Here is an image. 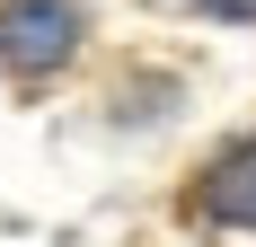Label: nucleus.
Returning a JSON list of instances; mask_svg holds the SVG:
<instances>
[{"mask_svg":"<svg viewBox=\"0 0 256 247\" xmlns=\"http://www.w3.org/2000/svg\"><path fill=\"white\" fill-rule=\"evenodd\" d=\"M80 44V9L71 0H9L0 9V71H18V80H44L62 71Z\"/></svg>","mask_w":256,"mask_h":247,"instance_id":"f257e3e1","label":"nucleus"},{"mask_svg":"<svg viewBox=\"0 0 256 247\" xmlns=\"http://www.w3.org/2000/svg\"><path fill=\"white\" fill-rule=\"evenodd\" d=\"M194 212H204V221H230V230H256V142L221 150V159L194 176Z\"/></svg>","mask_w":256,"mask_h":247,"instance_id":"f03ea898","label":"nucleus"},{"mask_svg":"<svg viewBox=\"0 0 256 247\" xmlns=\"http://www.w3.org/2000/svg\"><path fill=\"white\" fill-rule=\"evenodd\" d=\"M186 9H212V18H256V0H186Z\"/></svg>","mask_w":256,"mask_h":247,"instance_id":"7ed1b4c3","label":"nucleus"}]
</instances>
